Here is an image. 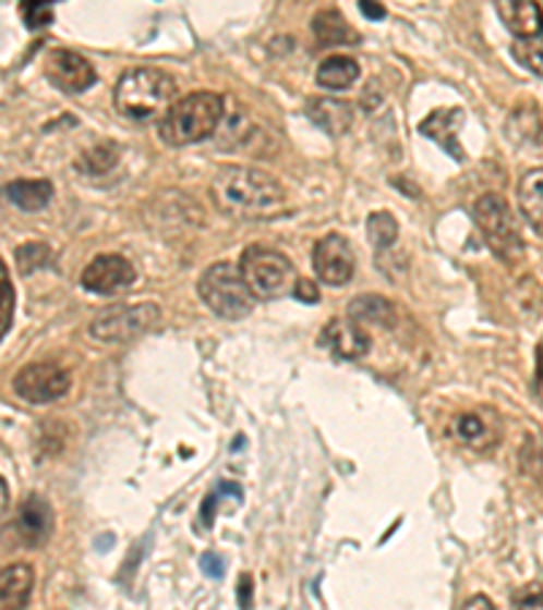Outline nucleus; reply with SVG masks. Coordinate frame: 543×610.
Segmentation results:
<instances>
[{
	"mask_svg": "<svg viewBox=\"0 0 543 610\" xmlns=\"http://www.w3.org/2000/svg\"><path fill=\"white\" fill-rule=\"evenodd\" d=\"M213 204L224 215L245 223L280 218L288 209L286 191L275 176L253 166H226L209 185Z\"/></svg>",
	"mask_w": 543,
	"mask_h": 610,
	"instance_id": "nucleus-1",
	"label": "nucleus"
},
{
	"mask_svg": "<svg viewBox=\"0 0 543 610\" xmlns=\"http://www.w3.org/2000/svg\"><path fill=\"white\" fill-rule=\"evenodd\" d=\"M224 112V98L218 93H191V96L171 103L169 112L164 114L158 125L160 138L169 147H188V144L204 142V138L218 131Z\"/></svg>",
	"mask_w": 543,
	"mask_h": 610,
	"instance_id": "nucleus-2",
	"label": "nucleus"
},
{
	"mask_svg": "<svg viewBox=\"0 0 543 610\" xmlns=\"http://www.w3.org/2000/svg\"><path fill=\"white\" fill-rule=\"evenodd\" d=\"M177 82L158 69H129L114 85V107L123 118L144 122L169 112Z\"/></svg>",
	"mask_w": 543,
	"mask_h": 610,
	"instance_id": "nucleus-3",
	"label": "nucleus"
},
{
	"mask_svg": "<svg viewBox=\"0 0 543 610\" xmlns=\"http://www.w3.org/2000/svg\"><path fill=\"white\" fill-rule=\"evenodd\" d=\"M240 271L251 296L262 298V302L288 296V293H293V285L299 280L293 264L280 249L258 247V244L242 253Z\"/></svg>",
	"mask_w": 543,
	"mask_h": 610,
	"instance_id": "nucleus-4",
	"label": "nucleus"
},
{
	"mask_svg": "<svg viewBox=\"0 0 543 610\" xmlns=\"http://www.w3.org/2000/svg\"><path fill=\"white\" fill-rule=\"evenodd\" d=\"M198 296L224 320H240L253 313V296L242 280L240 266L234 264H213L198 280Z\"/></svg>",
	"mask_w": 543,
	"mask_h": 610,
	"instance_id": "nucleus-5",
	"label": "nucleus"
},
{
	"mask_svg": "<svg viewBox=\"0 0 543 610\" xmlns=\"http://www.w3.org/2000/svg\"><path fill=\"white\" fill-rule=\"evenodd\" d=\"M473 220L479 225L481 236L490 244L492 253L506 264H517L524 253L522 234H519L517 218H514L511 207L497 193H486L473 204Z\"/></svg>",
	"mask_w": 543,
	"mask_h": 610,
	"instance_id": "nucleus-6",
	"label": "nucleus"
},
{
	"mask_svg": "<svg viewBox=\"0 0 543 610\" xmlns=\"http://www.w3.org/2000/svg\"><path fill=\"white\" fill-rule=\"evenodd\" d=\"M160 320L158 304H118V307H107L93 318L90 337L98 342H131L136 337L147 334L155 329Z\"/></svg>",
	"mask_w": 543,
	"mask_h": 610,
	"instance_id": "nucleus-7",
	"label": "nucleus"
},
{
	"mask_svg": "<svg viewBox=\"0 0 543 610\" xmlns=\"http://www.w3.org/2000/svg\"><path fill=\"white\" fill-rule=\"evenodd\" d=\"M71 375L58 364H27L16 371L14 391L16 396L31 404H49L60 402L69 393Z\"/></svg>",
	"mask_w": 543,
	"mask_h": 610,
	"instance_id": "nucleus-8",
	"label": "nucleus"
},
{
	"mask_svg": "<svg viewBox=\"0 0 543 610\" xmlns=\"http://www.w3.org/2000/svg\"><path fill=\"white\" fill-rule=\"evenodd\" d=\"M313 269L324 285L342 288L351 282L357 258H353L351 244L342 240L340 234H329L313 247Z\"/></svg>",
	"mask_w": 543,
	"mask_h": 610,
	"instance_id": "nucleus-9",
	"label": "nucleus"
},
{
	"mask_svg": "<svg viewBox=\"0 0 543 610\" xmlns=\"http://www.w3.org/2000/svg\"><path fill=\"white\" fill-rule=\"evenodd\" d=\"M44 71H47V80L58 90L71 93V96L74 93H85L98 80L90 60L80 52H71V49H52L47 54V60H44Z\"/></svg>",
	"mask_w": 543,
	"mask_h": 610,
	"instance_id": "nucleus-10",
	"label": "nucleus"
},
{
	"mask_svg": "<svg viewBox=\"0 0 543 610\" xmlns=\"http://www.w3.org/2000/svg\"><path fill=\"white\" fill-rule=\"evenodd\" d=\"M136 280L134 264L123 258V255H98L82 271V288L90 293H101V296H112V293L129 291Z\"/></svg>",
	"mask_w": 543,
	"mask_h": 610,
	"instance_id": "nucleus-11",
	"label": "nucleus"
},
{
	"mask_svg": "<svg viewBox=\"0 0 543 610\" xmlns=\"http://www.w3.org/2000/svg\"><path fill=\"white\" fill-rule=\"evenodd\" d=\"M55 529V513L41 497H27L16 510L11 529L5 535L20 548H38L49 540Z\"/></svg>",
	"mask_w": 543,
	"mask_h": 610,
	"instance_id": "nucleus-12",
	"label": "nucleus"
},
{
	"mask_svg": "<svg viewBox=\"0 0 543 610\" xmlns=\"http://www.w3.org/2000/svg\"><path fill=\"white\" fill-rule=\"evenodd\" d=\"M321 345L337 358H346V362H353V358L367 356L370 345V334L364 331V326L353 324V320H331L326 324V329L321 331Z\"/></svg>",
	"mask_w": 543,
	"mask_h": 610,
	"instance_id": "nucleus-13",
	"label": "nucleus"
},
{
	"mask_svg": "<svg viewBox=\"0 0 543 610\" xmlns=\"http://www.w3.org/2000/svg\"><path fill=\"white\" fill-rule=\"evenodd\" d=\"M33 586H36V575L31 564L16 562L0 570V610H25Z\"/></svg>",
	"mask_w": 543,
	"mask_h": 610,
	"instance_id": "nucleus-14",
	"label": "nucleus"
},
{
	"mask_svg": "<svg viewBox=\"0 0 543 610\" xmlns=\"http://www.w3.org/2000/svg\"><path fill=\"white\" fill-rule=\"evenodd\" d=\"M497 16L517 38H535L543 33V9L533 0H500Z\"/></svg>",
	"mask_w": 543,
	"mask_h": 610,
	"instance_id": "nucleus-15",
	"label": "nucleus"
},
{
	"mask_svg": "<svg viewBox=\"0 0 543 610\" xmlns=\"http://www.w3.org/2000/svg\"><path fill=\"white\" fill-rule=\"evenodd\" d=\"M462 122H464L462 109H437V112H432L430 118L421 122L419 131L421 136L441 144L448 155H454L457 160H464L462 147H459L457 142V131L462 127Z\"/></svg>",
	"mask_w": 543,
	"mask_h": 610,
	"instance_id": "nucleus-16",
	"label": "nucleus"
},
{
	"mask_svg": "<svg viewBox=\"0 0 543 610\" xmlns=\"http://www.w3.org/2000/svg\"><path fill=\"white\" fill-rule=\"evenodd\" d=\"M307 114L329 136H342L353 122V109L346 101H337V98H318V101L310 103Z\"/></svg>",
	"mask_w": 543,
	"mask_h": 610,
	"instance_id": "nucleus-17",
	"label": "nucleus"
},
{
	"mask_svg": "<svg viewBox=\"0 0 543 610\" xmlns=\"http://www.w3.org/2000/svg\"><path fill=\"white\" fill-rule=\"evenodd\" d=\"M519 209L535 234L543 236V169H533L519 180Z\"/></svg>",
	"mask_w": 543,
	"mask_h": 610,
	"instance_id": "nucleus-18",
	"label": "nucleus"
},
{
	"mask_svg": "<svg viewBox=\"0 0 543 610\" xmlns=\"http://www.w3.org/2000/svg\"><path fill=\"white\" fill-rule=\"evenodd\" d=\"M5 196L14 207L25 209V212H38L52 202L55 187L49 180H14L5 185Z\"/></svg>",
	"mask_w": 543,
	"mask_h": 610,
	"instance_id": "nucleus-19",
	"label": "nucleus"
},
{
	"mask_svg": "<svg viewBox=\"0 0 543 610\" xmlns=\"http://www.w3.org/2000/svg\"><path fill=\"white\" fill-rule=\"evenodd\" d=\"M313 33L324 47H342V44H357L359 33L348 25L346 16L335 9L318 11L313 16Z\"/></svg>",
	"mask_w": 543,
	"mask_h": 610,
	"instance_id": "nucleus-20",
	"label": "nucleus"
},
{
	"mask_svg": "<svg viewBox=\"0 0 543 610\" xmlns=\"http://www.w3.org/2000/svg\"><path fill=\"white\" fill-rule=\"evenodd\" d=\"M359 80V63L351 54H331L315 71V82L324 90H346Z\"/></svg>",
	"mask_w": 543,
	"mask_h": 610,
	"instance_id": "nucleus-21",
	"label": "nucleus"
},
{
	"mask_svg": "<svg viewBox=\"0 0 543 610\" xmlns=\"http://www.w3.org/2000/svg\"><path fill=\"white\" fill-rule=\"evenodd\" d=\"M395 304L384 296H359L351 302V320L353 324H375V326H395Z\"/></svg>",
	"mask_w": 543,
	"mask_h": 610,
	"instance_id": "nucleus-22",
	"label": "nucleus"
},
{
	"mask_svg": "<svg viewBox=\"0 0 543 610\" xmlns=\"http://www.w3.org/2000/svg\"><path fill=\"white\" fill-rule=\"evenodd\" d=\"M120 149L114 144H98V147L85 149L80 155V160L74 163V169L85 176H104L118 166Z\"/></svg>",
	"mask_w": 543,
	"mask_h": 610,
	"instance_id": "nucleus-23",
	"label": "nucleus"
},
{
	"mask_svg": "<svg viewBox=\"0 0 543 610\" xmlns=\"http://www.w3.org/2000/svg\"><path fill=\"white\" fill-rule=\"evenodd\" d=\"M454 429H457V437L462 442H468L470 448H486L492 442V429L490 424H486L484 418H481L479 413H464L459 415L457 424H454Z\"/></svg>",
	"mask_w": 543,
	"mask_h": 610,
	"instance_id": "nucleus-24",
	"label": "nucleus"
},
{
	"mask_svg": "<svg viewBox=\"0 0 543 610\" xmlns=\"http://www.w3.org/2000/svg\"><path fill=\"white\" fill-rule=\"evenodd\" d=\"M511 54L524 71L543 76V36L517 38V41L511 44Z\"/></svg>",
	"mask_w": 543,
	"mask_h": 610,
	"instance_id": "nucleus-25",
	"label": "nucleus"
},
{
	"mask_svg": "<svg viewBox=\"0 0 543 610\" xmlns=\"http://www.w3.org/2000/svg\"><path fill=\"white\" fill-rule=\"evenodd\" d=\"M367 236L375 249H386L397 242L400 236V225H397L395 215L389 212H373L367 220Z\"/></svg>",
	"mask_w": 543,
	"mask_h": 610,
	"instance_id": "nucleus-26",
	"label": "nucleus"
},
{
	"mask_svg": "<svg viewBox=\"0 0 543 610\" xmlns=\"http://www.w3.org/2000/svg\"><path fill=\"white\" fill-rule=\"evenodd\" d=\"M539 136H543V127L535 109L533 112L524 109V112H517L511 120H508V138H514V142L522 144V138H528L530 147H535V138Z\"/></svg>",
	"mask_w": 543,
	"mask_h": 610,
	"instance_id": "nucleus-27",
	"label": "nucleus"
},
{
	"mask_svg": "<svg viewBox=\"0 0 543 610\" xmlns=\"http://www.w3.org/2000/svg\"><path fill=\"white\" fill-rule=\"evenodd\" d=\"M242 499V488L237 486V484H220V486H215L213 491L204 497V504H202V524L207 526H213V521H215V510H218V504H220V499Z\"/></svg>",
	"mask_w": 543,
	"mask_h": 610,
	"instance_id": "nucleus-28",
	"label": "nucleus"
},
{
	"mask_svg": "<svg viewBox=\"0 0 543 610\" xmlns=\"http://www.w3.org/2000/svg\"><path fill=\"white\" fill-rule=\"evenodd\" d=\"M11 318H14V288H11L9 269H5V264L0 260V340H3V334L9 331Z\"/></svg>",
	"mask_w": 543,
	"mask_h": 610,
	"instance_id": "nucleus-29",
	"label": "nucleus"
},
{
	"mask_svg": "<svg viewBox=\"0 0 543 610\" xmlns=\"http://www.w3.org/2000/svg\"><path fill=\"white\" fill-rule=\"evenodd\" d=\"M49 260V247L41 242H27L16 249V264H20L22 274H31L33 269L44 266Z\"/></svg>",
	"mask_w": 543,
	"mask_h": 610,
	"instance_id": "nucleus-30",
	"label": "nucleus"
},
{
	"mask_svg": "<svg viewBox=\"0 0 543 610\" xmlns=\"http://www.w3.org/2000/svg\"><path fill=\"white\" fill-rule=\"evenodd\" d=\"M20 14L31 30H41V27L52 25V20H55L52 3H22Z\"/></svg>",
	"mask_w": 543,
	"mask_h": 610,
	"instance_id": "nucleus-31",
	"label": "nucleus"
},
{
	"mask_svg": "<svg viewBox=\"0 0 543 610\" xmlns=\"http://www.w3.org/2000/svg\"><path fill=\"white\" fill-rule=\"evenodd\" d=\"M517 610H543L541 586H528V589L517 597Z\"/></svg>",
	"mask_w": 543,
	"mask_h": 610,
	"instance_id": "nucleus-32",
	"label": "nucleus"
},
{
	"mask_svg": "<svg viewBox=\"0 0 543 610\" xmlns=\"http://www.w3.org/2000/svg\"><path fill=\"white\" fill-rule=\"evenodd\" d=\"M293 298H299V302L304 304H315L321 298L318 285L310 280H297V285H293Z\"/></svg>",
	"mask_w": 543,
	"mask_h": 610,
	"instance_id": "nucleus-33",
	"label": "nucleus"
},
{
	"mask_svg": "<svg viewBox=\"0 0 543 610\" xmlns=\"http://www.w3.org/2000/svg\"><path fill=\"white\" fill-rule=\"evenodd\" d=\"M224 568H226V562H224V557H220V553L209 551L202 557V570L209 575V578H224V573H226Z\"/></svg>",
	"mask_w": 543,
	"mask_h": 610,
	"instance_id": "nucleus-34",
	"label": "nucleus"
},
{
	"mask_svg": "<svg viewBox=\"0 0 543 610\" xmlns=\"http://www.w3.org/2000/svg\"><path fill=\"white\" fill-rule=\"evenodd\" d=\"M237 597H240L242 610H253V581L251 575H242L240 586H237Z\"/></svg>",
	"mask_w": 543,
	"mask_h": 610,
	"instance_id": "nucleus-35",
	"label": "nucleus"
},
{
	"mask_svg": "<svg viewBox=\"0 0 543 610\" xmlns=\"http://www.w3.org/2000/svg\"><path fill=\"white\" fill-rule=\"evenodd\" d=\"M359 11H362L367 20H384L386 16V9L381 3H370V0H364V3H359Z\"/></svg>",
	"mask_w": 543,
	"mask_h": 610,
	"instance_id": "nucleus-36",
	"label": "nucleus"
},
{
	"mask_svg": "<svg viewBox=\"0 0 543 610\" xmlns=\"http://www.w3.org/2000/svg\"><path fill=\"white\" fill-rule=\"evenodd\" d=\"M462 610H495V606H492V602L486 600L484 595H475V597H470L468 602H464Z\"/></svg>",
	"mask_w": 543,
	"mask_h": 610,
	"instance_id": "nucleus-37",
	"label": "nucleus"
},
{
	"mask_svg": "<svg viewBox=\"0 0 543 610\" xmlns=\"http://www.w3.org/2000/svg\"><path fill=\"white\" fill-rule=\"evenodd\" d=\"M5 508H9V488H5L3 478H0V515L5 513Z\"/></svg>",
	"mask_w": 543,
	"mask_h": 610,
	"instance_id": "nucleus-38",
	"label": "nucleus"
}]
</instances>
